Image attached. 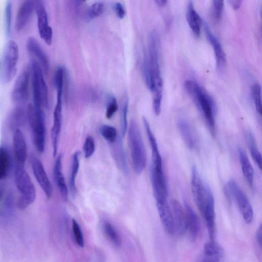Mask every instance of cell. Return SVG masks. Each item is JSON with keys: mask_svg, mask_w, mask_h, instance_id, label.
Masks as SVG:
<instances>
[{"mask_svg": "<svg viewBox=\"0 0 262 262\" xmlns=\"http://www.w3.org/2000/svg\"><path fill=\"white\" fill-rule=\"evenodd\" d=\"M148 61L150 79L147 86L153 95V108L154 114L159 115L161 110L163 81L159 64V40L155 32L149 37Z\"/></svg>", "mask_w": 262, "mask_h": 262, "instance_id": "1", "label": "cell"}, {"mask_svg": "<svg viewBox=\"0 0 262 262\" xmlns=\"http://www.w3.org/2000/svg\"><path fill=\"white\" fill-rule=\"evenodd\" d=\"M185 88L193 99L205 118L211 131L214 133L215 130V115L216 108L212 98L197 82L187 80Z\"/></svg>", "mask_w": 262, "mask_h": 262, "instance_id": "2", "label": "cell"}, {"mask_svg": "<svg viewBox=\"0 0 262 262\" xmlns=\"http://www.w3.org/2000/svg\"><path fill=\"white\" fill-rule=\"evenodd\" d=\"M15 181L20 195L18 208L23 210L32 205L36 199L35 186L23 164L17 163L15 170Z\"/></svg>", "mask_w": 262, "mask_h": 262, "instance_id": "3", "label": "cell"}, {"mask_svg": "<svg viewBox=\"0 0 262 262\" xmlns=\"http://www.w3.org/2000/svg\"><path fill=\"white\" fill-rule=\"evenodd\" d=\"M129 140L133 168L140 174L146 166L147 154L140 129L134 120L129 126Z\"/></svg>", "mask_w": 262, "mask_h": 262, "instance_id": "4", "label": "cell"}, {"mask_svg": "<svg viewBox=\"0 0 262 262\" xmlns=\"http://www.w3.org/2000/svg\"><path fill=\"white\" fill-rule=\"evenodd\" d=\"M27 117L32 132L35 146L37 151L42 153L46 144V122L43 109L35 108L30 104L27 107Z\"/></svg>", "mask_w": 262, "mask_h": 262, "instance_id": "5", "label": "cell"}, {"mask_svg": "<svg viewBox=\"0 0 262 262\" xmlns=\"http://www.w3.org/2000/svg\"><path fill=\"white\" fill-rule=\"evenodd\" d=\"M32 86L34 96V106L36 109H43L48 105V91L44 80L43 70L35 60L31 61Z\"/></svg>", "mask_w": 262, "mask_h": 262, "instance_id": "6", "label": "cell"}, {"mask_svg": "<svg viewBox=\"0 0 262 262\" xmlns=\"http://www.w3.org/2000/svg\"><path fill=\"white\" fill-rule=\"evenodd\" d=\"M225 192L229 200L234 199L245 222L247 224L252 223L253 211L251 203L246 194L238 184L234 180H230L225 187Z\"/></svg>", "mask_w": 262, "mask_h": 262, "instance_id": "7", "label": "cell"}, {"mask_svg": "<svg viewBox=\"0 0 262 262\" xmlns=\"http://www.w3.org/2000/svg\"><path fill=\"white\" fill-rule=\"evenodd\" d=\"M19 56L17 44L14 41H9L5 48L2 66V79L5 83L11 82L15 77Z\"/></svg>", "mask_w": 262, "mask_h": 262, "instance_id": "8", "label": "cell"}, {"mask_svg": "<svg viewBox=\"0 0 262 262\" xmlns=\"http://www.w3.org/2000/svg\"><path fill=\"white\" fill-rule=\"evenodd\" d=\"M207 199L202 213L211 241H215L216 235L215 203L214 195L210 187L207 185Z\"/></svg>", "mask_w": 262, "mask_h": 262, "instance_id": "9", "label": "cell"}, {"mask_svg": "<svg viewBox=\"0 0 262 262\" xmlns=\"http://www.w3.org/2000/svg\"><path fill=\"white\" fill-rule=\"evenodd\" d=\"M151 180L156 203L167 202V188L163 167H156L152 165Z\"/></svg>", "mask_w": 262, "mask_h": 262, "instance_id": "10", "label": "cell"}, {"mask_svg": "<svg viewBox=\"0 0 262 262\" xmlns=\"http://www.w3.org/2000/svg\"><path fill=\"white\" fill-rule=\"evenodd\" d=\"M191 184L193 198L198 210L202 213L207 199V185L203 183L195 166L192 168Z\"/></svg>", "mask_w": 262, "mask_h": 262, "instance_id": "11", "label": "cell"}, {"mask_svg": "<svg viewBox=\"0 0 262 262\" xmlns=\"http://www.w3.org/2000/svg\"><path fill=\"white\" fill-rule=\"evenodd\" d=\"M35 10L38 18L39 35L47 45H50L52 41L53 31L49 25L47 13L43 2H35Z\"/></svg>", "mask_w": 262, "mask_h": 262, "instance_id": "12", "label": "cell"}, {"mask_svg": "<svg viewBox=\"0 0 262 262\" xmlns=\"http://www.w3.org/2000/svg\"><path fill=\"white\" fill-rule=\"evenodd\" d=\"M31 166L35 177L48 198L53 194V189L41 161L34 155L30 158Z\"/></svg>", "mask_w": 262, "mask_h": 262, "instance_id": "13", "label": "cell"}, {"mask_svg": "<svg viewBox=\"0 0 262 262\" xmlns=\"http://www.w3.org/2000/svg\"><path fill=\"white\" fill-rule=\"evenodd\" d=\"M63 96H57L56 104L53 113V124L51 129V139L53 156L55 157L59 147L62 128Z\"/></svg>", "mask_w": 262, "mask_h": 262, "instance_id": "14", "label": "cell"}, {"mask_svg": "<svg viewBox=\"0 0 262 262\" xmlns=\"http://www.w3.org/2000/svg\"><path fill=\"white\" fill-rule=\"evenodd\" d=\"M30 76V73L27 71H23L18 76L12 94L13 99L15 102L23 103L28 100Z\"/></svg>", "mask_w": 262, "mask_h": 262, "instance_id": "15", "label": "cell"}, {"mask_svg": "<svg viewBox=\"0 0 262 262\" xmlns=\"http://www.w3.org/2000/svg\"><path fill=\"white\" fill-rule=\"evenodd\" d=\"M171 212L174 226V233L180 236L184 235L187 232V223L185 211L177 200H173L171 203Z\"/></svg>", "mask_w": 262, "mask_h": 262, "instance_id": "16", "label": "cell"}, {"mask_svg": "<svg viewBox=\"0 0 262 262\" xmlns=\"http://www.w3.org/2000/svg\"><path fill=\"white\" fill-rule=\"evenodd\" d=\"M204 26L207 38L214 48L217 68L219 70H222L227 64L226 54L219 41L211 31L208 24L205 22Z\"/></svg>", "mask_w": 262, "mask_h": 262, "instance_id": "17", "label": "cell"}, {"mask_svg": "<svg viewBox=\"0 0 262 262\" xmlns=\"http://www.w3.org/2000/svg\"><path fill=\"white\" fill-rule=\"evenodd\" d=\"M224 251L215 241L207 242L204 246L203 255L200 262H223Z\"/></svg>", "mask_w": 262, "mask_h": 262, "instance_id": "18", "label": "cell"}, {"mask_svg": "<svg viewBox=\"0 0 262 262\" xmlns=\"http://www.w3.org/2000/svg\"><path fill=\"white\" fill-rule=\"evenodd\" d=\"M35 10V2L26 1L20 6L16 17L15 27L18 32L21 31L31 19Z\"/></svg>", "mask_w": 262, "mask_h": 262, "instance_id": "19", "label": "cell"}, {"mask_svg": "<svg viewBox=\"0 0 262 262\" xmlns=\"http://www.w3.org/2000/svg\"><path fill=\"white\" fill-rule=\"evenodd\" d=\"M185 213L187 223V231L192 241H195L199 234L200 223L195 212L187 201H185Z\"/></svg>", "mask_w": 262, "mask_h": 262, "instance_id": "20", "label": "cell"}, {"mask_svg": "<svg viewBox=\"0 0 262 262\" xmlns=\"http://www.w3.org/2000/svg\"><path fill=\"white\" fill-rule=\"evenodd\" d=\"M13 138L14 153L17 163L24 165L28 155L25 138L22 132L19 129H16Z\"/></svg>", "mask_w": 262, "mask_h": 262, "instance_id": "21", "label": "cell"}, {"mask_svg": "<svg viewBox=\"0 0 262 262\" xmlns=\"http://www.w3.org/2000/svg\"><path fill=\"white\" fill-rule=\"evenodd\" d=\"M27 50L40 63L43 71L48 73L49 68L47 56L38 41L33 37L28 38L26 42Z\"/></svg>", "mask_w": 262, "mask_h": 262, "instance_id": "22", "label": "cell"}, {"mask_svg": "<svg viewBox=\"0 0 262 262\" xmlns=\"http://www.w3.org/2000/svg\"><path fill=\"white\" fill-rule=\"evenodd\" d=\"M62 155L57 157L54 166V178L63 199L66 201L68 197V188L62 170Z\"/></svg>", "mask_w": 262, "mask_h": 262, "instance_id": "23", "label": "cell"}, {"mask_svg": "<svg viewBox=\"0 0 262 262\" xmlns=\"http://www.w3.org/2000/svg\"><path fill=\"white\" fill-rule=\"evenodd\" d=\"M143 122L151 148L153 161L152 166L156 167H163L162 158L158 149L157 141L151 130L149 122L146 118H143Z\"/></svg>", "mask_w": 262, "mask_h": 262, "instance_id": "24", "label": "cell"}, {"mask_svg": "<svg viewBox=\"0 0 262 262\" xmlns=\"http://www.w3.org/2000/svg\"><path fill=\"white\" fill-rule=\"evenodd\" d=\"M157 207L163 226L168 235L174 234V226L172 212L167 202L158 203Z\"/></svg>", "mask_w": 262, "mask_h": 262, "instance_id": "25", "label": "cell"}, {"mask_svg": "<svg viewBox=\"0 0 262 262\" xmlns=\"http://www.w3.org/2000/svg\"><path fill=\"white\" fill-rule=\"evenodd\" d=\"M178 126L181 136L187 146L191 150L197 146V138L191 125L185 120H180Z\"/></svg>", "mask_w": 262, "mask_h": 262, "instance_id": "26", "label": "cell"}, {"mask_svg": "<svg viewBox=\"0 0 262 262\" xmlns=\"http://www.w3.org/2000/svg\"><path fill=\"white\" fill-rule=\"evenodd\" d=\"M238 154L243 176L248 186L252 187L254 177L253 167L247 154L242 148H239Z\"/></svg>", "mask_w": 262, "mask_h": 262, "instance_id": "27", "label": "cell"}, {"mask_svg": "<svg viewBox=\"0 0 262 262\" xmlns=\"http://www.w3.org/2000/svg\"><path fill=\"white\" fill-rule=\"evenodd\" d=\"M187 19L192 31L197 37L200 35L202 20L194 8L193 3L189 2L187 9Z\"/></svg>", "mask_w": 262, "mask_h": 262, "instance_id": "28", "label": "cell"}, {"mask_svg": "<svg viewBox=\"0 0 262 262\" xmlns=\"http://www.w3.org/2000/svg\"><path fill=\"white\" fill-rule=\"evenodd\" d=\"M111 144L112 145V153L116 163L123 171L126 172L128 166L122 141L117 139Z\"/></svg>", "mask_w": 262, "mask_h": 262, "instance_id": "29", "label": "cell"}, {"mask_svg": "<svg viewBox=\"0 0 262 262\" xmlns=\"http://www.w3.org/2000/svg\"><path fill=\"white\" fill-rule=\"evenodd\" d=\"M246 139L251 157L259 168L261 169V156L257 148L255 138L252 133L249 131L246 134Z\"/></svg>", "mask_w": 262, "mask_h": 262, "instance_id": "30", "label": "cell"}, {"mask_svg": "<svg viewBox=\"0 0 262 262\" xmlns=\"http://www.w3.org/2000/svg\"><path fill=\"white\" fill-rule=\"evenodd\" d=\"M11 159L7 149L0 147V181L6 179L9 173Z\"/></svg>", "mask_w": 262, "mask_h": 262, "instance_id": "31", "label": "cell"}, {"mask_svg": "<svg viewBox=\"0 0 262 262\" xmlns=\"http://www.w3.org/2000/svg\"><path fill=\"white\" fill-rule=\"evenodd\" d=\"M79 153L75 152L72 157L71 170L69 179V188L72 195L74 197L76 194L75 180L79 168Z\"/></svg>", "mask_w": 262, "mask_h": 262, "instance_id": "32", "label": "cell"}, {"mask_svg": "<svg viewBox=\"0 0 262 262\" xmlns=\"http://www.w3.org/2000/svg\"><path fill=\"white\" fill-rule=\"evenodd\" d=\"M103 227L105 234L109 240L115 246L120 247L121 245L120 237L112 225L106 222L104 223Z\"/></svg>", "mask_w": 262, "mask_h": 262, "instance_id": "33", "label": "cell"}, {"mask_svg": "<svg viewBox=\"0 0 262 262\" xmlns=\"http://www.w3.org/2000/svg\"><path fill=\"white\" fill-rule=\"evenodd\" d=\"M101 135L109 144L114 143L118 139V133L116 129L109 125H103L100 128Z\"/></svg>", "mask_w": 262, "mask_h": 262, "instance_id": "34", "label": "cell"}, {"mask_svg": "<svg viewBox=\"0 0 262 262\" xmlns=\"http://www.w3.org/2000/svg\"><path fill=\"white\" fill-rule=\"evenodd\" d=\"M252 96L257 112L261 113V86L258 83H254L251 89Z\"/></svg>", "mask_w": 262, "mask_h": 262, "instance_id": "35", "label": "cell"}, {"mask_svg": "<svg viewBox=\"0 0 262 262\" xmlns=\"http://www.w3.org/2000/svg\"><path fill=\"white\" fill-rule=\"evenodd\" d=\"M96 151L94 139L91 136L87 137L83 145V152L85 158L91 157Z\"/></svg>", "mask_w": 262, "mask_h": 262, "instance_id": "36", "label": "cell"}, {"mask_svg": "<svg viewBox=\"0 0 262 262\" xmlns=\"http://www.w3.org/2000/svg\"><path fill=\"white\" fill-rule=\"evenodd\" d=\"M118 110V104L117 101H116V99L114 97H110L108 99L107 105L106 112V118L108 120L111 119L115 113L117 112Z\"/></svg>", "mask_w": 262, "mask_h": 262, "instance_id": "37", "label": "cell"}, {"mask_svg": "<svg viewBox=\"0 0 262 262\" xmlns=\"http://www.w3.org/2000/svg\"><path fill=\"white\" fill-rule=\"evenodd\" d=\"M224 2L215 0L213 2V17L214 20L218 22L221 19L223 10H224Z\"/></svg>", "mask_w": 262, "mask_h": 262, "instance_id": "38", "label": "cell"}, {"mask_svg": "<svg viewBox=\"0 0 262 262\" xmlns=\"http://www.w3.org/2000/svg\"><path fill=\"white\" fill-rule=\"evenodd\" d=\"M104 5L101 2L93 4L89 11V17L94 19L101 16L104 11Z\"/></svg>", "mask_w": 262, "mask_h": 262, "instance_id": "39", "label": "cell"}, {"mask_svg": "<svg viewBox=\"0 0 262 262\" xmlns=\"http://www.w3.org/2000/svg\"><path fill=\"white\" fill-rule=\"evenodd\" d=\"M12 8V5L11 2H8L6 4L5 10L6 29L8 37L10 36L11 34Z\"/></svg>", "mask_w": 262, "mask_h": 262, "instance_id": "40", "label": "cell"}, {"mask_svg": "<svg viewBox=\"0 0 262 262\" xmlns=\"http://www.w3.org/2000/svg\"><path fill=\"white\" fill-rule=\"evenodd\" d=\"M129 109V101L127 100L123 105L122 117V136L124 137L128 128V114Z\"/></svg>", "mask_w": 262, "mask_h": 262, "instance_id": "41", "label": "cell"}, {"mask_svg": "<svg viewBox=\"0 0 262 262\" xmlns=\"http://www.w3.org/2000/svg\"><path fill=\"white\" fill-rule=\"evenodd\" d=\"M72 227L74 235L77 244L79 246L83 247L84 245V241L82 232L79 224L74 220H73L72 221Z\"/></svg>", "mask_w": 262, "mask_h": 262, "instance_id": "42", "label": "cell"}, {"mask_svg": "<svg viewBox=\"0 0 262 262\" xmlns=\"http://www.w3.org/2000/svg\"><path fill=\"white\" fill-rule=\"evenodd\" d=\"M114 11L117 17L123 19L126 16V11L124 6L120 3H116L114 6Z\"/></svg>", "mask_w": 262, "mask_h": 262, "instance_id": "43", "label": "cell"}, {"mask_svg": "<svg viewBox=\"0 0 262 262\" xmlns=\"http://www.w3.org/2000/svg\"><path fill=\"white\" fill-rule=\"evenodd\" d=\"M262 227L260 224L256 232V240L260 248L261 247Z\"/></svg>", "mask_w": 262, "mask_h": 262, "instance_id": "44", "label": "cell"}, {"mask_svg": "<svg viewBox=\"0 0 262 262\" xmlns=\"http://www.w3.org/2000/svg\"><path fill=\"white\" fill-rule=\"evenodd\" d=\"M228 3L233 9L238 10L241 7L242 2L240 1V0H232V1H229Z\"/></svg>", "mask_w": 262, "mask_h": 262, "instance_id": "45", "label": "cell"}, {"mask_svg": "<svg viewBox=\"0 0 262 262\" xmlns=\"http://www.w3.org/2000/svg\"><path fill=\"white\" fill-rule=\"evenodd\" d=\"M155 3L159 7L162 8L166 5L167 1L166 0H156Z\"/></svg>", "mask_w": 262, "mask_h": 262, "instance_id": "46", "label": "cell"}, {"mask_svg": "<svg viewBox=\"0 0 262 262\" xmlns=\"http://www.w3.org/2000/svg\"><path fill=\"white\" fill-rule=\"evenodd\" d=\"M4 194V190L2 187H0V200L2 199Z\"/></svg>", "mask_w": 262, "mask_h": 262, "instance_id": "47", "label": "cell"}]
</instances>
